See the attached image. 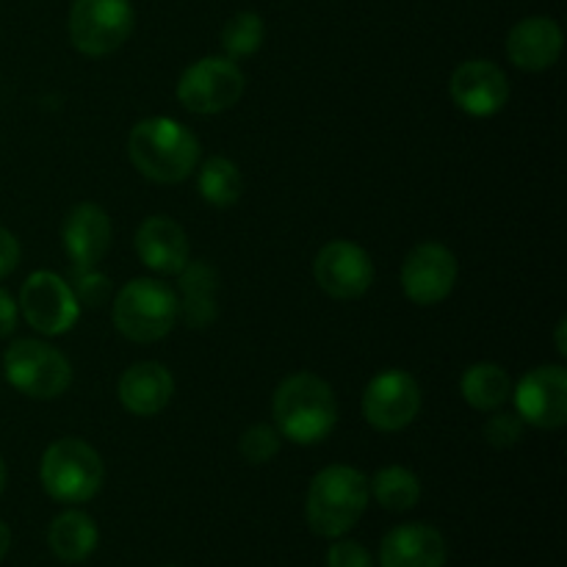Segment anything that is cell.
I'll return each instance as SVG.
<instances>
[{"label": "cell", "mask_w": 567, "mask_h": 567, "mask_svg": "<svg viewBox=\"0 0 567 567\" xmlns=\"http://www.w3.org/2000/svg\"><path fill=\"white\" fill-rule=\"evenodd\" d=\"M271 415L280 437L297 446H316L338 424V402L330 382L310 371H299L277 385L271 399Z\"/></svg>", "instance_id": "6da1fadb"}, {"label": "cell", "mask_w": 567, "mask_h": 567, "mask_svg": "<svg viewBox=\"0 0 567 567\" xmlns=\"http://www.w3.org/2000/svg\"><path fill=\"white\" fill-rule=\"evenodd\" d=\"M133 166L153 183H181L197 169L199 142L186 125L169 116H147L127 136Z\"/></svg>", "instance_id": "7a4b0ae2"}, {"label": "cell", "mask_w": 567, "mask_h": 567, "mask_svg": "<svg viewBox=\"0 0 567 567\" xmlns=\"http://www.w3.org/2000/svg\"><path fill=\"white\" fill-rule=\"evenodd\" d=\"M369 480L352 465H327L313 476L305 502V518L319 537H343L358 526L369 507Z\"/></svg>", "instance_id": "3957f363"}, {"label": "cell", "mask_w": 567, "mask_h": 567, "mask_svg": "<svg viewBox=\"0 0 567 567\" xmlns=\"http://www.w3.org/2000/svg\"><path fill=\"white\" fill-rule=\"evenodd\" d=\"M114 327L133 343H155L166 338L181 316L177 293L153 277H136L114 299Z\"/></svg>", "instance_id": "277c9868"}, {"label": "cell", "mask_w": 567, "mask_h": 567, "mask_svg": "<svg viewBox=\"0 0 567 567\" xmlns=\"http://www.w3.org/2000/svg\"><path fill=\"white\" fill-rule=\"evenodd\" d=\"M39 480L44 493L61 504H83L100 493L105 468L100 454L81 437H61L42 454Z\"/></svg>", "instance_id": "5b68a950"}, {"label": "cell", "mask_w": 567, "mask_h": 567, "mask_svg": "<svg viewBox=\"0 0 567 567\" xmlns=\"http://www.w3.org/2000/svg\"><path fill=\"white\" fill-rule=\"evenodd\" d=\"M3 371L11 388L28 399H59L72 385V365L59 349L33 338H20L3 354Z\"/></svg>", "instance_id": "8992f818"}, {"label": "cell", "mask_w": 567, "mask_h": 567, "mask_svg": "<svg viewBox=\"0 0 567 567\" xmlns=\"http://www.w3.org/2000/svg\"><path fill=\"white\" fill-rule=\"evenodd\" d=\"M133 22H136V14H133L131 0H72V48L89 59L111 55L127 42Z\"/></svg>", "instance_id": "52a82bcc"}, {"label": "cell", "mask_w": 567, "mask_h": 567, "mask_svg": "<svg viewBox=\"0 0 567 567\" xmlns=\"http://www.w3.org/2000/svg\"><path fill=\"white\" fill-rule=\"evenodd\" d=\"M247 78L233 59L208 55L188 66L177 81V100L183 109L199 116H214L241 100Z\"/></svg>", "instance_id": "ba28073f"}, {"label": "cell", "mask_w": 567, "mask_h": 567, "mask_svg": "<svg viewBox=\"0 0 567 567\" xmlns=\"http://www.w3.org/2000/svg\"><path fill=\"white\" fill-rule=\"evenodd\" d=\"M20 308L28 324L42 336H64L81 316L75 291L53 271H33L20 291Z\"/></svg>", "instance_id": "9c48e42d"}, {"label": "cell", "mask_w": 567, "mask_h": 567, "mask_svg": "<svg viewBox=\"0 0 567 567\" xmlns=\"http://www.w3.org/2000/svg\"><path fill=\"white\" fill-rule=\"evenodd\" d=\"M421 413V388L402 369L380 371L363 391V419L380 432H399Z\"/></svg>", "instance_id": "30bf717a"}, {"label": "cell", "mask_w": 567, "mask_h": 567, "mask_svg": "<svg viewBox=\"0 0 567 567\" xmlns=\"http://www.w3.org/2000/svg\"><path fill=\"white\" fill-rule=\"evenodd\" d=\"M313 275L321 291L341 302L360 299L374 286V264L369 252L360 244L343 238L321 247V252L316 255Z\"/></svg>", "instance_id": "8fae6325"}, {"label": "cell", "mask_w": 567, "mask_h": 567, "mask_svg": "<svg viewBox=\"0 0 567 567\" xmlns=\"http://www.w3.org/2000/svg\"><path fill=\"white\" fill-rule=\"evenodd\" d=\"M457 286V258L437 241L410 249L402 266V291L413 305L430 308L443 302Z\"/></svg>", "instance_id": "7c38bea8"}, {"label": "cell", "mask_w": 567, "mask_h": 567, "mask_svg": "<svg viewBox=\"0 0 567 567\" xmlns=\"http://www.w3.org/2000/svg\"><path fill=\"white\" fill-rule=\"evenodd\" d=\"M515 413L537 430H559L567 421L565 365H537L513 391Z\"/></svg>", "instance_id": "4fadbf2b"}, {"label": "cell", "mask_w": 567, "mask_h": 567, "mask_svg": "<svg viewBox=\"0 0 567 567\" xmlns=\"http://www.w3.org/2000/svg\"><path fill=\"white\" fill-rule=\"evenodd\" d=\"M449 94L463 114L487 120L496 116L509 100V81L498 64L487 59H471L452 72Z\"/></svg>", "instance_id": "5bb4252c"}, {"label": "cell", "mask_w": 567, "mask_h": 567, "mask_svg": "<svg viewBox=\"0 0 567 567\" xmlns=\"http://www.w3.org/2000/svg\"><path fill=\"white\" fill-rule=\"evenodd\" d=\"M136 252L155 275H181L192 260L188 236L169 216H150L136 230Z\"/></svg>", "instance_id": "9a60e30c"}, {"label": "cell", "mask_w": 567, "mask_h": 567, "mask_svg": "<svg viewBox=\"0 0 567 567\" xmlns=\"http://www.w3.org/2000/svg\"><path fill=\"white\" fill-rule=\"evenodd\" d=\"M66 258L72 266H94L105 258L111 247V219L100 205L78 203L61 225Z\"/></svg>", "instance_id": "2e32d148"}, {"label": "cell", "mask_w": 567, "mask_h": 567, "mask_svg": "<svg viewBox=\"0 0 567 567\" xmlns=\"http://www.w3.org/2000/svg\"><path fill=\"white\" fill-rule=\"evenodd\" d=\"M507 55L518 70H551L563 55V28L551 17H526L507 33Z\"/></svg>", "instance_id": "e0dca14e"}, {"label": "cell", "mask_w": 567, "mask_h": 567, "mask_svg": "<svg viewBox=\"0 0 567 567\" xmlns=\"http://www.w3.org/2000/svg\"><path fill=\"white\" fill-rule=\"evenodd\" d=\"M446 540L435 526L402 524L382 537V567H443L446 565Z\"/></svg>", "instance_id": "ac0fdd59"}, {"label": "cell", "mask_w": 567, "mask_h": 567, "mask_svg": "<svg viewBox=\"0 0 567 567\" xmlns=\"http://www.w3.org/2000/svg\"><path fill=\"white\" fill-rule=\"evenodd\" d=\"M172 393H175V380H172L169 369L155 360L133 363L116 385L120 404L138 419L158 415L172 402Z\"/></svg>", "instance_id": "d6986e66"}, {"label": "cell", "mask_w": 567, "mask_h": 567, "mask_svg": "<svg viewBox=\"0 0 567 567\" xmlns=\"http://www.w3.org/2000/svg\"><path fill=\"white\" fill-rule=\"evenodd\" d=\"M100 532L97 524L81 509H66L59 518H53L48 529V546L55 559L66 565H78L89 559L97 548Z\"/></svg>", "instance_id": "ffe728a7"}, {"label": "cell", "mask_w": 567, "mask_h": 567, "mask_svg": "<svg viewBox=\"0 0 567 567\" xmlns=\"http://www.w3.org/2000/svg\"><path fill=\"white\" fill-rule=\"evenodd\" d=\"M181 288H183V299L177 297L181 302V313L186 316L188 327H197L203 330L205 324L216 319V291H219V275H216L210 266L205 264H192L188 260L186 269L181 271Z\"/></svg>", "instance_id": "44dd1931"}, {"label": "cell", "mask_w": 567, "mask_h": 567, "mask_svg": "<svg viewBox=\"0 0 567 567\" xmlns=\"http://www.w3.org/2000/svg\"><path fill=\"white\" fill-rule=\"evenodd\" d=\"M460 393L474 410L493 413V410H502L504 402L513 396V382L502 365L474 363L460 377Z\"/></svg>", "instance_id": "7402d4cb"}, {"label": "cell", "mask_w": 567, "mask_h": 567, "mask_svg": "<svg viewBox=\"0 0 567 567\" xmlns=\"http://www.w3.org/2000/svg\"><path fill=\"white\" fill-rule=\"evenodd\" d=\"M369 493L388 513H408L421 502V482L413 471L402 468V465H388V468L377 471Z\"/></svg>", "instance_id": "603a6c76"}, {"label": "cell", "mask_w": 567, "mask_h": 567, "mask_svg": "<svg viewBox=\"0 0 567 567\" xmlns=\"http://www.w3.org/2000/svg\"><path fill=\"white\" fill-rule=\"evenodd\" d=\"M197 188L199 197L208 205H214V208H230V205H236L238 199H241V169H238L230 158H225V155H214V158L205 161L203 169H199Z\"/></svg>", "instance_id": "cb8c5ba5"}, {"label": "cell", "mask_w": 567, "mask_h": 567, "mask_svg": "<svg viewBox=\"0 0 567 567\" xmlns=\"http://www.w3.org/2000/svg\"><path fill=\"white\" fill-rule=\"evenodd\" d=\"M264 37L266 25L260 20V14H255V11H238L221 28V48H225L227 59H247V55L258 53L260 44H264Z\"/></svg>", "instance_id": "d4e9b609"}, {"label": "cell", "mask_w": 567, "mask_h": 567, "mask_svg": "<svg viewBox=\"0 0 567 567\" xmlns=\"http://www.w3.org/2000/svg\"><path fill=\"white\" fill-rule=\"evenodd\" d=\"M238 452L249 465H264L280 452V432L269 424H255L238 441Z\"/></svg>", "instance_id": "484cf974"}, {"label": "cell", "mask_w": 567, "mask_h": 567, "mask_svg": "<svg viewBox=\"0 0 567 567\" xmlns=\"http://www.w3.org/2000/svg\"><path fill=\"white\" fill-rule=\"evenodd\" d=\"M75 299L78 305H86V308H100V305L109 302L111 297V280L100 271H94V266H75Z\"/></svg>", "instance_id": "4316f807"}, {"label": "cell", "mask_w": 567, "mask_h": 567, "mask_svg": "<svg viewBox=\"0 0 567 567\" xmlns=\"http://www.w3.org/2000/svg\"><path fill=\"white\" fill-rule=\"evenodd\" d=\"M496 413V410H493ZM524 437V421L518 413H496L485 424V441L493 449H509Z\"/></svg>", "instance_id": "83f0119b"}, {"label": "cell", "mask_w": 567, "mask_h": 567, "mask_svg": "<svg viewBox=\"0 0 567 567\" xmlns=\"http://www.w3.org/2000/svg\"><path fill=\"white\" fill-rule=\"evenodd\" d=\"M327 567H374L371 554L358 540H338L327 551Z\"/></svg>", "instance_id": "f1b7e54d"}, {"label": "cell", "mask_w": 567, "mask_h": 567, "mask_svg": "<svg viewBox=\"0 0 567 567\" xmlns=\"http://www.w3.org/2000/svg\"><path fill=\"white\" fill-rule=\"evenodd\" d=\"M17 264H20V241H17L14 233L0 227V280L6 275H11L17 269Z\"/></svg>", "instance_id": "f546056e"}, {"label": "cell", "mask_w": 567, "mask_h": 567, "mask_svg": "<svg viewBox=\"0 0 567 567\" xmlns=\"http://www.w3.org/2000/svg\"><path fill=\"white\" fill-rule=\"evenodd\" d=\"M17 319H20V313H17V302L11 299L9 291L0 288V338L11 336V332L17 330Z\"/></svg>", "instance_id": "4dcf8cb0"}, {"label": "cell", "mask_w": 567, "mask_h": 567, "mask_svg": "<svg viewBox=\"0 0 567 567\" xmlns=\"http://www.w3.org/2000/svg\"><path fill=\"white\" fill-rule=\"evenodd\" d=\"M9 548H11V532H9V526L0 520V563H3V557L9 554Z\"/></svg>", "instance_id": "1f68e13d"}, {"label": "cell", "mask_w": 567, "mask_h": 567, "mask_svg": "<svg viewBox=\"0 0 567 567\" xmlns=\"http://www.w3.org/2000/svg\"><path fill=\"white\" fill-rule=\"evenodd\" d=\"M565 330H567V321L565 319H559V324H557V352L563 354H567V343H565Z\"/></svg>", "instance_id": "d6a6232c"}, {"label": "cell", "mask_w": 567, "mask_h": 567, "mask_svg": "<svg viewBox=\"0 0 567 567\" xmlns=\"http://www.w3.org/2000/svg\"><path fill=\"white\" fill-rule=\"evenodd\" d=\"M3 487H6V463L3 457H0V493H3Z\"/></svg>", "instance_id": "836d02e7"}]
</instances>
